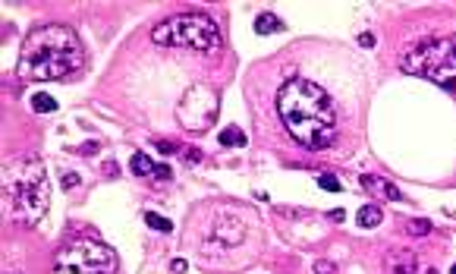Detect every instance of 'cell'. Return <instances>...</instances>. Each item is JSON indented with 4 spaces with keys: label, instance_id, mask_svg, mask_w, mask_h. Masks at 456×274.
<instances>
[{
    "label": "cell",
    "instance_id": "obj_1",
    "mask_svg": "<svg viewBox=\"0 0 456 274\" xmlns=\"http://www.w3.org/2000/svg\"><path fill=\"white\" fill-rule=\"evenodd\" d=\"M277 107L289 136L302 142L305 148H321L334 139V130H337L334 104L327 98V91L312 79H289L280 88Z\"/></svg>",
    "mask_w": 456,
    "mask_h": 274
},
{
    "label": "cell",
    "instance_id": "obj_2",
    "mask_svg": "<svg viewBox=\"0 0 456 274\" xmlns=\"http://www.w3.org/2000/svg\"><path fill=\"white\" fill-rule=\"evenodd\" d=\"M82 66L79 35L63 26H41L29 32L19 54V76L25 79H66Z\"/></svg>",
    "mask_w": 456,
    "mask_h": 274
},
{
    "label": "cell",
    "instance_id": "obj_3",
    "mask_svg": "<svg viewBox=\"0 0 456 274\" xmlns=\"http://www.w3.org/2000/svg\"><path fill=\"white\" fill-rule=\"evenodd\" d=\"M50 205V186L41 161L22 158L4 170V211L16 224H38Z\"/></svg>",
    "mask_w": 456,
    "mask_h": 274
},
{
    "label": "cell",
    "instance_id": "obj_4",
    "mask_svg": "<svg viewBox=\"0 0 456 274\" xmlns=\"http://www.w3.org/2000/svg\"><path fill=\"white\" fill-rule=\"evenodd\" d=\"M403 69L412 76L431 79L456 95V38H434L415 44L403 57Z\"/></svg>",
    "mask_w": 456,
    "mask_h": 274
},
{
    "label": "cell",
    "instance_id": "obj_5",
    "mask_svg": "<svg viewBox=\"0 0 456 274\" xmlns=\"http://www.w3.org/2000/svg\"><path fill=\"white\" fill-rule=\"evenodd\" d=\"M154 44H170V47H189L198 54H211L221 47V35H217V26L208 19V16L198 13H186V16H173V19L160 22L151 32Z\"/></svg>",
    "mask_w": 456,
    "mask_h": 274
},
{
    "label": "cell",
    "instance_id": "obj_6",
    "mask_svg": "<svg viewBox=\"0 0 456 274\" xmlns=\"http://www.w3.org/2000/svg\"><path fill=\"white\" fill-rule=\"evenodd\" d=\"M53 274H117V255L104 243L76 240L57 252Z\"/></svg>",
    "mask_w": 456,
    "mask_h": 274
},
{
    "label": "cell",
    "instance_id": "obj_7",
    "mask_svg": "<svg viewBox=\"0 0 456 274\" xmlns=\"http://www.w3.org/2000/svg\"><path fill=\"white\" fill-rule=\"evenodd\" d=\"M176 117H179V123L186 126V130H192V133H195V130H208L211 120L217 117V98H214V91L205 88V85L189 88L186 95H182L179 107H176Z\"/></svg>",
    "mask_w": 456,
    "mask_h": 274
},
{
    "label": "cell",
    "instance_id": "obj_8",
    "mask_svg": "<svg viewBox=\"0 0 456 274\" xmlns=\"http://www.w3.org/2000/svg\"><path fill=\"white\" fill-rule=\"evenodd\" d=\"M390 274H437V271L418 265V259L412 252H393L390 255Z\"/></svg>",
    "mask_w": 456,
    "mask_h": 274
},
{
    "label": "cell",
    "instance_id": "obj_9",
    "mask_svg": "<svg viewBox=\"0 0 456 274\" xmlns=\"http://www.w3.org/2000/svg\"><path fill=\"white\" fill-rule=\"evenodd\" d=\"M214 236L221 243H227V246H236V243H243V236H246V224L243 221H217L214 224Z\"/></svg>",
    "mask_w": 456,
    "mask_h": 274
},
{
    "label": "cell",
    "instance_id": "obj_10",
    "mask_svg": "<svg viewBox=\"0 0 456 274\" xmlns=\"http://www.w3.org/2000/svg\"><path fill=\"white\" fill-rule=\"evenodd\" d=\"M362 183H365L368 189H374V192H384L387 198H393V202H399V198H403V192H399L396 186H390L387 180H378V177H371V173H365V177H362Z\"/></svg>",
    "mask_w": 456,
    "mask_h": 274
},
{
    "label": "cell",
    "instance_id": "obj_11",
    "mask_svg": "<svg viewBox=\"0 0 456 274\" xmlns=\"http://www.w3.org/2000/svg\"><path fill=\"white\" fill-rule=\"evenodd\" d=\"M280 29H283V22L277 19V16H271V13H264V16L255 19V32H258V35H274V32H280Z\"/></svg>",
    "mask_w": 456,
    "mask_h": 274
},
{
    "label": "cell",
    "instance_id": "obj_12",
    "mask_svg": "<svg viewBox=\"0 0 456 274\" xmlns=\"http://www.w3.org/2000/svg\"><path fill=\"white\" fill-rule=\"evenodd\" d=\"M356 221H359L362 227H378V224H381V208H374V205H362L359 214H356Z\"/></svg>",
    "mask_w": 456,
    "mask_h": 274
},
{
    "label": "cell",
    "instance_id": "obj_13",
    "mask_svg": "<svg viewBox=\"0 0 456 274\" xmlns=\"http://www.w3.org/2000/svg\"><path fill=\"white\" fill-rule=\"evenodd\" d=\"M132 173H139V177H148V173H154V161L148 158V155H132Z\"/></svg>",
    "mask_w": 456,
    "mask_h": 274
},
{
    "label": "cell",
    "instance_id": "obj_14",
    "mask_svg": "<svg viewBox=\"0 0 456 274\" xmlns=\"http://www.w3.org/2000/svg\"><path fill=\"white\" fill-rule=\"evenodd\" d=\"M221 145H246L243 130H236V126H227V130L221 133Z\"/></svg>",
    "mask_w": 456,
    "mask_h": 274
},
{
    "label": "cell",
    "instance_id": "obj_15",
    "mask_svg": "<svg viewBox=\"0 0 456 274\" xmlns=\"http://www.w3.org/2000/svg\"><path fill=\"white\" fill-rule=\"evenodd\" d=\"M145 221H148V227H154V230H160V233H170L173 230V224L167 221V217H160V214H145Z\"/></svg>",
    "mask_w": 456,
    "mask_h": 274
},
{
    "label": "cell",
    "instance_id": "obj_16",
    "mask_svg": "<svg viewBox=\"0 0 456 274\" xmlns=\"http://www.w3.org/2000/svg\"><path fill=\"white\" fill-rule=\"evenodd\" d=\"M32 107H35L38 114H47V111H53V107H57V101H53L50 95H35V98H32Z\"/></svg>",
    "mask_w": 456,
    "mask_h": 274
},
{
    "label": "cell",
    "instance_id": "obj_17",
    "mask_svg": "<svg viewBox=\"0 0 456 274\" xmlns=\"http://www.w3.org/2000/svg\"><path fill=\"white\" fill-rule=\"evenodd\" d=\"M318 186H321V189H331V192H337V189H340V180H337L334 173H321V177H318Z\"/></svg>",
    "mask_w": 456,
    "mask_h": 274
},
{
    "label": "cell",
    "instance_id": "obj_18",
    "mask_svg": "<svg viewBox=\"0 0 456 274\" xmlns=\"http://www.w3.org/2000/svg\"><path fill=\"white\" fill-rule=\"evenodd\" d=\"M428 230H431L428 221H412V224H409V233H415V236H425Z\"/></svg>",
    "mask_w": 456,
    "mask_h": 274
},
{
    "label": "cell",
    "instance_id": "obj_19",
    "mask_svg": "<svg viewBox=\"0 0 456 274\" xmlns=\"http://www.w3.org/2000/svg\"><path fill=\"white\" fill-rule=\"evenodd\" d=\"M186 268H189L186 259H173V262H170V271H173V274H186Z\"/></svg>",
    "mask_w": 456,
    "mask_h": 274
},
{
    "label": "cell",
    "instance_id": "obj_20",
    "mask_svg": "<svg viewBox=\"0 0 456 274\" xmlns=\"http://www.w3.org/2000/svg\"><path fill=\"white\" fill-rule=\"evenodd\" d=\"M315 274H334V262H315Z\"/></svg>",
    "mask_w": 456,
    "mask_h": 274
},
{
    "label": "cell",
    "instance_id": "obj_21",
    "mask_svg": "<svg viewBox=\"0 0 456 274\" xmlns=\"http://www.w3.org/2000/svg\"><path fill=\"white\" fill-rule=\"evenodd\" d=\"M157 152H160V155H173L176 145H170V142H157Z\"/></svg>",
    "mask_w": 456,
    "mask_h": 274
},
{
    "label": "cell",
    "instance_id": "obj_22",
    "mask_svg": "<svg viewBox=\"0 0 456 274\" xmlns=\"http://www.w3.org/2000/svg\"><path fill=\"white\" fill-rule=\"evenodd\" d=\"M76 183H79V177H76V173H66V177H63V189H72Z\"/></svg>",
    "mask_w": 456,
    "mask_h": 274
},
{
    "label": "cell",
    "instance_id": "obj_23",
    "mask_svg": "<svg viewBox=\"0 0 456 274\" xmlns=\"http://www.w3.org/2000/svg\"><path fill=\"white\" fill-rule=\"evenodd\" d=\"M154 177H157V180H167V177H170V167H154Z\"/></svg>",
    "mask_w": 456,
    "mask_h": 274
},
{
    "label": "cell",
    "instance_id": "obj_24",
    "mask_svg": "<svg viewBox=\"0 0 456 274\" xmlns=\"http://www.w3.org/2000/svg\"><path fill=\"white\" fill-rule=\"evenodd\" d=\"M82 152H85V155H91V152H98V142H85V145H82Z\"/></svg>",
    "mask_w": 456,
    "mask_h": 274
},
{
    "label": "cell",
    "instance_id": "obj_25",
    "mask_svg": "<svg viewBox=\"0 0 456 274\" xmlns=\"http://www.w3.org/2000/svg\"><path fill=\"white\" fill-rule=\"evenodd\" d=\"M359 41H362V47H371V44H374V38H371V35H362Z\"/></svg>",
    "mask_w": 456,
    "mask_h": 274
},
{
    "label": "cell",
    "instance_id": "obj_26",
    "mask_svg": "<svg viewBox=\"0 0 456 274\" xmlns=\"http://www.w3.org/2000/svg\"><path fill=\"white\" fill-rule=\"evenodd\" d=\"M450 274H456V265H453V268H450Z\"/></svg>",
    "mask_w": 456,
    "mask_h": 274
}]
</instances>
